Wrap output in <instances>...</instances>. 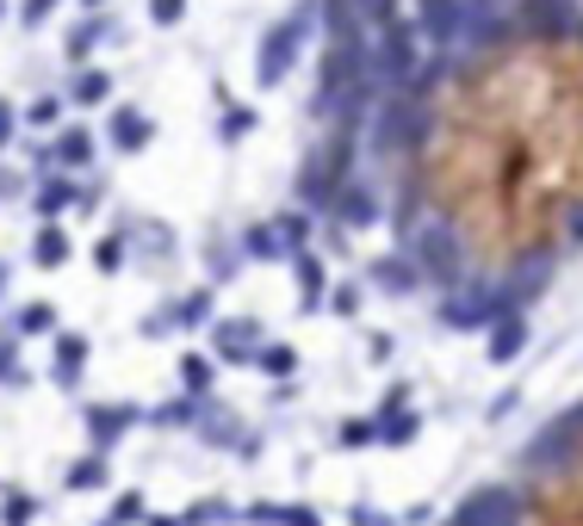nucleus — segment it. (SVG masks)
Here are the masks:
<instances>
[{
	"label": "nucleus",
	"mask_w": 583,
	"mask_h": 526,
	"mask_svg": "<svg viewBox=\"0 0 583 526\" xmlns=\"http://www.w3.org/2000/svg\"><path fill=\"white\" fill-rule=\"evenodd\" d=\"M441 526H583V402L540 428L516 471L472 490Z\"/></svg>",
	"instance_id": "1"
},
{
	"label": "nucleus",
	"mask_w": 583,
	"mask_h": 526,
	"mask_svg": "<svg viewBox=\"0 0 583 526\" xmlns=\"http://www.w3.org/2000/svg\"><path fill=\"white\" fill-rule=\"evenodd\" d=\"M316 7H323V0H304V7H292L280 25H268V38L254 50V87H280V81L292 75V62H299L304 38H311V25H316Z\"/></svg>",
	"instance_id": "2"
},
{
	"label": "nucleus",
	"mask_w": 583,
	"mask_h": 526,
	"mask_svg": "<svg viewBox=\"0 0 583 526\" xmlns=\"http://www.w3.org/2000/svg\"><path fill=\"white\" fill-rule=\"evenodd\" d=\"M330 217L342 223V230H373L378 217H385V199H378V186H373V180H347L342 192H335Z\"/></svg>",
	"instance_id": "3"
},
{
	"label": "nucleus",
	"mask_w": 583,
	"mask_h": 526,
	"mask_svg": "<svg viewBox=\"0 0 583 526\" xmlns=\"http://www.w3.org/2000/svg\"><path fill=\"white\" fill-rule=\"evenodd\" d=\"M87 161H94V130H87V124H63V130L38 149V168H87Z\"/></svg>",
	"instance_id": "4"
},
{
	"label": "nucleus",
	"mask_w": 583,
	"mask_h": 526,
	"mask_svg": "<svg viewBox=\"0 0 583 526\" xmlns=\"http://www.w3.org/2000/svg\"><path fill=\"white\" fill-rule=\"evenodd\" d=\"M211 347H218L223 366H254V354H261V323H254V316L218 323V328H211Z\"/></svg>",
	"instance_id": "5"
},
{
	"label": "nucleus",
	"mask_w": 583,
	"mask_h": 526,
	"mask_svg": "<svg viewBox=\"0 0 583 526\" xmlns=\"http://www.w3.org/2000/svg\"><path fill=\"white\" fill-rule=\"evenodd\" d=\"M106 137H112V149H118V155H143L149 143H156V118L137 112V106H118L106 118Z\"/></svg>",
	"instance_id": "6"
},
{
	"label": "nucleus",
	"mask_w": 583,
	"mask_h": 526,
	"mask_svg": "<svg viewBox=\"0 0 583 526\" xmlns=\"http://www.w3.org/2000/svg\"><path fill=\"white\" fill-rule=\"evenodd\" d=\"M292 285H299V304L304 309H323V304H330V266H323V254L299 248V254H292Z\"/></svg>",
	"instance_id": "7"
},
{
	"label": "nucleus",
	"mask_w": 583,
	"mask_h": 526,
	"mask_svg": "<svg viewBox=\"0 0 583 526\" xmlns=\"http://www.w3.org/2000/svg\"><path fill=\"white\" fill-rule=\"evenodd\" d=\"M131 428H137V409H131V402H94V409H87V440H94V446L125 440Z\"/></svg>",
	"instance_id": "8"
},
{
	"label": "nucleus",
	"mask_w": 583,
	"mask_h": 526,
	"mask_svg": "<svg viewBox=\"0 0 583 526\" xmlns=\"http://www.w3.org/2000/svg\"><path fill=\"white\" fill-rule=\"evenodd\" d=\"M81 371H87V335H56V359H50V378L63 390L81 385Z\"/></svg>",
	"instance_id": "9"
},
{
	"label": "nucleus",
	"mask_w": 583,
	"mask_h": 526,
	"mask_svg": "<svg viewBox=\"0 0 583 526\" xmlns=\"http://www.w3.org/2000/svg\"><path fill=\"white\" fill-rule=\"evenodd\" d=\"M32 204H38V217H44V223H56L69 204H81V192L63 180V173H44V180H38V192H32Z\"/></svg>",
	"instance_id": "10"
},
{
	"label": "nucleus",
	"mask_w": 583,
	"mask_h": 526,
	"mask_svg": "<svg viewBox=\"0 0 583 526\" xmlns=\"http://www.w3.org/2000/svg\"><path fill=\"white\" fill-rule=\"evenodd\" d=\"M242 248H249L254 261H292V248H285L280 223H249V235H242Z\"/></svg>",
	"instance_id": "11"
},
{
	"label": "nucleus",
	"mask_w": 583,
	"mask_h": 526,
	"mask_svg": "<svg viewBox=\"0 0 583 526\" xmlns=\"http://www.w3.org/2000/svg\"><path fill=\"white\" fill-rule=\"evenodd\" d=\"M69 99H75V106H106L112 99V75L106 69H81L75 87H69Z\"/></svg>",
	"instance_id": "12"
},
{
	"label": "nucleus",
	"mask_w": 583,
	"mask_h": 526,
	"mask_svg": "<svg viewBox=\"0 0 583 526\" xmlns=\"http://www.w3.org/2000/svg\"><path fill=\"white\" fill-rule=\"evenodd\" d=\"M32 261L44 266V273H56V266L69 261V235L56 230V223H44V230H38V242H32Z\"/></svg>",
	"instance_id": "13"
},
{
	"label": "nucleus",
	"mask_w": 583,
	"mask_h": 526,
	"mask_svg": "<svg viewBox=\"0 0 583 526\" xmlns=\"http://www.w3.org/2000/svg\"><path fill=\"white\" fill-rule=\"evenodd\" d=\"M254 371H268V378H292V371H299V347H285V340H268V347L254 354Z\"/></svg>",
	"instance_id": "14"
},
{
	"label": "nucleus",
	"mask_w": 583,
	"mask_h": 526,
	"mask_svg": "<svg viewBox=\"0 0 583 526\" xmlns=\"http://www.w3.org/2000/svg\"><path fill=\"white\" fill-rule=\"evenodd\" d=\"M106 477H112V459H100V452H94V459H81V464H69V490H106Z\"/></svg>",
	"instance_id": "15"
},
{
	"label": "nucleus",
	"mask_w": 583,
	"mask_h": 526,
	"mask_svg": "<svg viewBox=\"0 0 583 526\" xmlns=\"http://www.w3.org/2000/svg\"><path fill=\"white\" fill-rule=\"evenodd\" d=\"M106 19H87V25H75V31H69V62H87V56H94V44H100V38H106Z\"/></svg>",
	"instance_id": "16"
},
{
	"label": "nucleus",
	"mask_w": 583,
	"mask_h": 526,
	"mask_svg": "<svg viewBox=\"0 0 583 526\" xmlns=\"http://www.w3.org/2000/svg\"><path fill=\"white\" fill-rule=\"evenodd\" d=\"M273 223H280V235H285V248H292V254H299V248H311V211H280Z\"/></svg>",
	"instance_id": "17"
},
{
	"label": "nucleus",
	"mask_w": 583,
	"mask_h": 526,
	"mask_svg": "<svg viewBox=\"0 0 583 526\" xmlns=\"http://www.w3.org/2000/svg\"><path fill=\"white\" fill-rule=\"evenodd\" d=\"M254 124H261V112H249V106H230V112H223V124H218V137H223V143H242V137L254 130Z\"/></svg>",
	"instance_id": "18"
},
{
	"label": "nucleus",
	"mask_w": 583,
	"mask_h": 526,
	"mask_svg": "<svg viewBox=\"0 0 583 526\" xmlns=\"http://www.w3.org/2000/svg\"><path fill=\"white\" fill-rule=\"evenodd\" d=\"M180 385H187V397L211 390V359L206 354H187V359H180Z\"/></svg>",
	"instance_id": "19"
},
{
	"label": "nucleus",
	"mask_w": 583,
	"mask_h": 526,
	"mask_svg": "<svg viewBox=\"0 0 583 526\" xmlns=\"http://www.w3.org/2000/svg\"><path fill=\"white\" fill-rule=\"evenodd\" d=\"M223 520H242V514H230L223 502H192V508L180 514V526H223Z\"/></svg>",
	"instance_id": "20"
},
{
	"label": "nucleus",
	"mask_w": 583,
	"mask_h": 526,
	"mask_svg": "<svg viewBox=\"0 0 583 526\" xmlns=\"http://www.w3.org/2000/svg\"><path fill=\"white\" fill-rule=\"evenodd\" d=\"M13 328H19V335H50V328H56V309H50V304H25Z\"/></svg>",
	"instance_id": "21"
},
{
	"label": "nucleus",
	"mask_w": 583,
	"mask_h": 526,
	"mask_svg": "<svg viewBox=\"0 0 583 526\" xmlns=\"http://www.w3.org/2000/svg\"><path fill=\"white\" fill-rule=\"evenodd\" d=\"M25 124H32V130H50V124H63V99H56V93L32 99V106H25Z\"/></svg>",
	"instance_id": "22"
},
{
	"label": "nucleus",
	"mask_w": 583,
	"mask_h": 526,
	"mask_svg": "<svg viewBox=\"0 0 583 526\" xmlns=\"http://www.w3.org/2000/svg\"><path fill=\"white\" fill-rule=\"evenodd\" d=\"M206 316H211V285H206V292H192V297H187V304L174 309V323H180V328H192V323H206Z\"/></svg>",
	"instance_id": "23"
},
{
	"label": "nucleus",
	"mask_w": 583,
	"mask_h": 526,
	"mask_svg": "<svg viewBox=\"0 0 583 526\" xmlns=\"http://www.w3.org/2000/svg\"><path fill=\"white\" fill-rule=\"evenodd\" d=\"M32 514H38V502L32 495H7V508H0V526H32Z\"/></svg>",
	"instance_id": "24"
},
{
	"label": "nucleus",
	"mask_w": 583,
	"mask_h": 526,
	"mask_svg": "<svg viewBox=\"0 0 583 526\" xmlns=\"http://www.w3.org/2000/svg\"><path fill=\"white\" fill-rule=\"evenodd\" d=\"M94 266H100V273H118V266H125V242H118V235H100Z\"/></svg>",
	"instance_id": "25"
},
{
	"label": "nucleus",
	"mask_w": 583,
	"mask_h": 526,
	"mask_svg": "<svg viewBox=\"0 0 583 526\" xmlns=\"http://www.w3.org/2000/svg\"><path fill=\"white\" fill-rule=\"evenodd\" d=\"M192 409H199V402H192V397L168 402V409H156V428H187V421H199V415H192Z\"/></svg>",
	"instance_id": "26"
},
{
	"label": "nucleus",
	"mask_w": 583,
	"mask_h": 526,
	"mask_svg": "<svg viewBox=\"0 0 583 526\" xmlns=\"http://www.w3.org/2000/svg\"><path fill=\"white\" fill-rule=\"evenodd\" d=\"M131 520H143V495L137 490H125L118 502H112V526H131Z\"/></svg>",
	"instance_id": "27"
},
{
	"label": "nucleus",
	"mask_w": 583,
	"mask_h": 526,
	"mask_svg": "<svg viewBox=\"0 0 583 526\" xmlns=\"http://www.w3.org/2000/svg\"><path fill=\"white\" fill-rule=\"evenodd\" d=\"M56 7H63V0H25V7H19V25H25V31H38L50 13H56Z\"/></svg>",
	"instance_id": "28"
},
{
	"label": "nucleus",
	"mask_w": 583,
	"mask_h": 526,
	"mask_svg": "<svg viewBox=\"0 0 583 526\" xmlns=\"http://www.w3.org/2000/svg\"><path fill=\"white\" fill-rule=\"evenodd\" d=\"M149 19L156 25H180L187 19V0H149Z\"/></svg>",
	"instance_id": "29"
},
{
	"label": "nucleus",
	"mask_w": 583,
	"mask_h": 526,
	"mask_svg": "<svg viewBox=\"0 0 583 526\" xmlns=\"http://www.w3.org/2000/svg\"><path fill=\"white\" fill-rule=\"evenodd\" d=\"M330 304H335V316H354V309H361V285H335Z\"/></svg>",
	"instance_id": "30"
},
{
	"label": "nucleus",
	"mask_w": 583,
	"mask_h": 526,
	"mask_svg": "<svg viewBox=\"0 0 583 526\" xmlns=\"http://www.w3.org/2000/svg\"><path fill=\"white\" fill-rule=\"evenodd\" d=\"M13 354H19V340L0 335V378H19V371H13Z\"/></svg>",
	"instance_id": "31"
},
{
	"label": "nucleus",
	"mask_w": 583,
	"mask_h": 526,
	"mask_svg": "<svg viewBox=\"0 0 583 526\" xmlns=\"http://www.w3.org/2000/svg\"><path fill=\"white\" fill-rule=\"evenodd\" d=\"M342 440L354 446V440H373V421H342Z\"/></svg>",
	"instance_id": "32"
},
{
	"label": "nucleus",
	"mask_w": 583,
	"mask_h": 526,
	"mask_svg": "<svg viewBox=\"0 0 583 526\" xmlns=\"http://www.w3.org/2000/svg\"><path fill=\"white\" fill-rule=\"evenodd\" d=\"M280 526H316L311 508H280Z\"/></svg>",
	"instance_id": "33"
},
{
	"label": "nucleus",
	"mask_w": 583,
	"mask_h": 526,
	"mask_svg": "<svg viewBox=\"0 0 583 526\" xmlns=\"http://www.w3.org/2000/svg\"><path fill=\"white\" fill-rule=\"evenodd\" d=\"M13 124H19V118H13V106H7V99H0V149H7V143H13Z\"/></svg>",
	"instance_id": "34"
},
{
	"label": "nucleus",
	"mask_w": 583,
	"mask_h": 526,
	"mask_svg": "<svg viewBox=\"0 0 583 526\" xmlns=\"http://www.w3.org/2000/svg\"><path fill=\"white\" fill-rule=\"evenodd\" d=\"M7 192H13V173H0V199H7Z\"/></svg>",
	"instance_id": "35"
},
{
	"label": "nucleus",
	"mask_w": 583,
	"mask_h": 526,
	"mask_svg": "<svg viewBox=\"0 0 583 526\" xmlns=\"http://www.w3.org/2000/svg\"><path fill=\"white\" fill-rule=\"evenodd\" d=\"M149 526H180V520H168V514H162V520H149Z\"/></svg>",
	"instance_id": "36"
},
{
	"label": "nucleus",
	"mask_w": 583,
	"mask_h": 526,
	"mask_svg": "<svg viewBox=\"0 0 583 526\" xmlns=\"http://www.w3.org/2000/svg\"><path fill=\"white\" fill-rule=\"evenodd\" d=\"M87 7H106V0H87Z\"/></svg>",
	"instance_id": "37"
},
{
	"label": "nucleus",
	"mask_w": 583,
	"mask_h": 526,
	"mask_svg": "<svg viewBox=\"0 0 583 526\" xmlns=\"http://www.w3.org/2000/svg\"><path fill=\"white\" fill-rule=\"evenodd\" d=\"M0 285H7V266H0Z\"/></svg>",
	"instance_id": "38"
},
{
	"label": "nucleus",
	"mask_w": 583,
	"mask_h": 526,
	"mask_svg": "<svg viewBox=\"0 0 583 526\" xmlns=\"http://www.w3.org/2000/svg\"><path fill=\"white\" fill-rule=\"evenodd\" d=\"M0 13H7V0H0Z\"/></svg>",
	"instance_id": "39"
}]
</instances>
